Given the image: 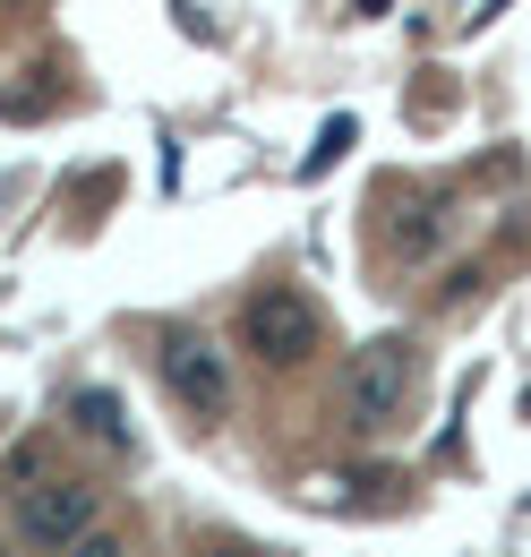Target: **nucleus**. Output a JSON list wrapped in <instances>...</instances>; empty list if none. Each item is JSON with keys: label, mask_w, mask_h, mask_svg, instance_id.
<instances>
[{"label": "nucleus", "mask_w": 531, "mask_h": 557, "mask_svg": "<svg viewBox=\"0 0 531 557\" xmlns=\"http://www.w3.org/2000/svg\"><path fill=\"white\" fill-rule=\"evenodd\" d=\"M411 386H420V351L403 344V335L360 344V351H351V377H343V412H351V429H386V420L411 404Z\"/></svg>", "instance_id": "obj_1"}, {"label": "nucleus", "mask_w": 531, "mask_h": 557, "mask_svg": "<svg viewBox=\"0 0 531 557\" xmlns=\"http://www.w3.org/2000/svg\"><path fill=\"white\" fill-rule=\"evenodd\" d=\"M240 344L258 351L266 369H300L318 351V300L292 292V283H266L258 300L240 309Z\"/></svg>", "instance_id": "obj_2"}, {"label": "nucleus", "mask_w": 531, "mask_h": 557, "mask_svg": "<svg viewBox=\"0 0 531 557\" xmlns=\"http://www.w3.org/2000/svg\"><path fill=\"white\" fill-rule=\"evenodd\" d=\"M95 481H69V472H44L35 488H17V532L35 541V549H77L86 532H95Z\"/></svg>", "instance_id": "obj_3"}, {"label": "nucleus", "mask_w": 531, "mask_h": 557, "mask_svg": "<svg viewBox=\"0 0 531 557\" xmlns=\"http://www.w3.org/2000/svg\"><path fill=\"white\" fill-rule=\"evenodd\" d=\"M163 386H172L181 412H198V420L232 412V369H223V351L206 335H163Z\"/></svg>", "instance_id": "obj_4"}, {"label": "nucleus", "mask_w": 531, "mask_h": 557, "mask_svg": "<svg viewBox=\"0 0 531 557\" xmlns=\"http://www.w3.org/2000/svg\"><path fill=\"white\" fill-rule=\"evenodd\" d=\"M69 420H77L86 437H103V446H129V429H121V404H112L103 386H86V395H69Z\"/></svg>", "instance_id": "obj_5"}, {"label": "nucleus", "mask_w": 531, "mask_h": 557, "mask_svg": "<svg viewBox=\"0 0 531 557\" xmlns=\"http://www.w3.org/2000/svg\"><path fill=\"white\" fill-rule=\"evenodd\" d=\"M360 138V129H351V121H343V112H334L326 129H318V146H309V163H300V181H318V172H334V163H343V146Z\"/></svg>", "instance_id": "obj_6"}, {"label": "nucleus", "mask_w": 531, "mask_h": 557, "mask_svg": "<svg viewBox=\"0 0 531 557\" xmlns=\"http://www.w3.org/2000/svg\"><path fill=\"white\" fill-rule=\"evenodd\" d=\"M69 557H129V549H121L112 532H86V541H77V549H69Z\"/></svg>", "instance_id": "obj_7"}, {"label": "nucleus", "mask_w": 531, "mask_h": 557, "mask_svg": "<svg viewBox=\"0 0 531 557\" xmlns=\"http://www.w3.org/2000/svg\"><path fill=\"white\" fill-rule=\"evenodd\" d=\"M497 9H515V0H480V9H471V26H489V17H497Z\"/></svg>", "instance_id": "obj_8"}, {"label": "nucleus", "mask_w": 531, "mask_h": 557, "mask_svg": "<svg viewBox=\"0 0 531 557\" xmlns=\"http://www.w3.org/2000/svg\"><path fill=\"white\" fill-rule=\"evenodd\" d=\"M198 557H258V549H240V541H223V549H198Z\"/></svg>", "instance_id": "obj_9"}, {"label": "nucleus", "mask_w": 531, "mask_h": 557, "mask_svg": "<svg viewBox=\"0 0 531 557\" xmlns=\"http://www.w3.org/2000/svg\"><path fill=\"white\" fill-rule=\"evenodd\" d=\"M351 9H360V17H378V9H386V0H351Z\"/></svg>", "instance_id": "obj_10"}]
</instances>
